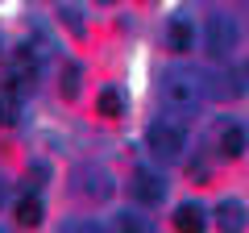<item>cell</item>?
<instances>
[{
    "label": "cell",
    "instance_id": "cell-4",
    "mask_svg": "<svg viewBox=\"0 0 249 233\" xmlns=\"http://www.w3.org/2000/svg\"><path fill=\"white\" fill-rule=\"evenodd\" d=\"M216 225H220V233H241L249 225V213L241 200H220L216 204Z\"/></svg>",
    "mask_w": 249,
    "mask_h": 233
},
{
    "label": "cell",
    "instance_id": "cell-7",
    "mask_svg": "<svg viewBox=\"0 0 249 233\" xmlns=\"http://www.w3.org/2000/svg\"><path fill=\"white\" fill-rule=\"evenodd\" d=\"M245 146H249V134L241 125H224L220 129V154H224V158H241Z\"/></svg>",
    "mask_w": 249,
    "mask_h": 233
},
{
    "label": "cell",
    "instance_id": "cell-9",
    "mask_svg": "<svg viewBox=\"0 0 249 233\" xmlns=\"http://www.w3.org/2000/svg\"><path fill=\"white\" fill-rule=\"evenodd\" d=\"M17 221L25 225V229L42 225V200H37V196H21V204H17Z\"/></svg>",
    "mask_w": 249,
    "mask_h": 233
},
{
    "label": "cell",
    "instance_id": "cell-1",
    "mask_svg": "<svg viewBox=\"0 0 249 233\" xmlns=\"http://www.w3.org/2000/svg\"><path fill=\"white\" fill-rule=\"evenodd\" d=\"M162 96H166L170 108L191 113V108H199V100H204V88H199L196 75H187V71H166L162 75Z\"/></svg>",
    "mask_w": 249,
    "mask_h": 233
},
{
    "label": "cell",
    "instance_id": "cell-2",
    "mask_svg": "<svg viewBox=\"0 0 249 233\" xmlns=\"http://www.w3.org/2000/svg\"><path fill=\"white\" fill-rule=\"evenodd\" d=\"M145 137H150L154 158H162V162H175L178 154H183V146H187V129H183V121H166V116H158Z\"/></svg>",
    "mask_w": 249,
    "mask_h": 233
},
{
    "label": "cell",
    "instance_id": "cell-13",
    "mask_svg": "<svg viewBox=\"0 0 249 233\" xmlns=\"http://www.w3.org/2000/svg\"><path fill=\"white\" fill-rule=\"evenodd\" d=\"M62 21L71 25V34H83V21H79V9H75V4H67V9H62Z\"/></svg>",
    "mask_w": 249,
    "mask_h": 233
},
{
    "label": "cell",
    "instance_id": "cell-12",
    "mask_svg": "<svg viewBox=\"0 0 249 233\" xmlns=\"http://www.w3.org/2000/svg\"><path fill=\"white\" fill-rule=\"evenodd\" d=\"M17 121V96H0V125Z\"/></svg>",
    "mask_w": 249,
    "mask_h": 233
},
{
    "label": "cell",
    "instance_id": "cell-17",
    "mask_svg": "<svg viewBox=\"0 0 249 233\" xmlns=\"http://www.w3.org/2000/svg\"><path fill=\"white\" fill-rule=\"evenodd\" d=\"M0 233H9V229H0Z\"/></svg>",
    "mask_w": 249,
    "mask_h": 233
},
{
    "label": "cell",
    "instance_id": "cell-16",
    "mask_svg": "<svg viewBox=\"0 0 249 233\" xmlns=\"http://www.w3.org/2000/svg\"><path fill=\"white\" fill-rule=\"evenodd\" d=\"M96 4H116V0H96Z\"/></svg>",
    "mask_w": 249,
    "mask_h": 233
},
{
    "label": "cell",
    "instance_id": "cell-15",
    "mask_svg": "<svg viewBox=\"0 0 249 233\" xmlns=\"http://www.w3.org/2000/svg\"><path fill=\"white\" fill-rule=\"evenodd\" d=\"M79 67H67V96H75V92H79Z\"/></svg>",
    "mask_w": 249,
    "mask_h": 233
},
{
    "label": "cell",
    "instance_id": "cell-6",
    "mask_svg": "<svg viewBox=\"0 0 249 233\" xmlns=\"http://www.w3.org/2000/svg\"><path fill=\"white\" fill-rule=\"evenodd\" d=\"M133 196L142 200V204H158V200L166 196V183H162L158 175H150V171H137L133 175Z\"/></svg>",
    "mask_w": 249,
    "mask_h": 233
},
{
    "label": "cell",
    "instance_id": "cell-10",
    "mask_svg": "<svg viewBox=\"0 0 249 233\" xmlns=\"http://www.w3.org/2000/svg\"><path fill=\"white\" fill-rule=\"evenodd\" d=\"M96 108H100V116H121V113H124V96H121L116 88H104V92L96 96Z\"/></svg>",
    "mask_w": 249,
    "mask_h": 233
},
{
    "label": "cell",
    "instance_id": "cell-5",
    "mask_svg": "<svg viewBox=\"0 0 249 233\" xmlns=\"http://www.w3.org/2000/svg\"><path fill=\"white\" fill-rule=\"evenodd\" d=\"M175 229H178V233H204V229H208L204 204H196V200L178 204V208H175Z\"/></svg>",
    "mask_w": 249,
    "mask_h": 233
},
{
    "label": "cell",
    "instance_id": "cell-8",
    "mask_svg": "<svg viewBox=\"0 0 249 233\" xmlns=\"http://www.w3.org/2000/svg\"><path fill=\"white\" fill-rule=\"evenodd\" d=\"M196 46V29H191V21H183V17H175L170 21V50H178V54H187Z\"/></svg>",
    "mask_w": 249,
    "mask_h": 233
},
{
    "label": "cell",
    "instance_id": "cell-11",
    "mask_svg": "<svg viewBox=\"0 0 249 233\" xmlns=\"http://www.w3.org/2000/svg\"><path fill=\"white\" fill-rule=\"evenodd\" d=\"M116 233H154V225L142 213H121L116 216Z\"/></svg>",
    "mask_w": 249,
    "mask_h": 233
},
{
    "label": "cell",
    "instance_id": "cell-14",
    "mask_svg": "<svg viewBox=\"0 0 249 233\" xmlns=\"http://www.w3.org/2000/svg\"><path fill=\"white\" fill-rule=\"evenodd\" d=\"M67 233H108V229H104L100 221H75V225H71Z\"/></svg>",
    "mask_w": 249,
    "mask_h": 233
},
{
    "label": "cell",
    "instance_id": "cell-3",
    "mask_svg": "<svg viewBox=\"0 0 249 233\" xmlns=\"http://www.w3.org/2000/svg\"><path fill=\"white\" fill-rule=\"evenodd\" d=\"M232 46H237V25H232V17H224V13L208 17V54H212V58H229Z\"/></svg>",
    "mask_w": 249,
    "mask_h": 233
}]
</instances>
